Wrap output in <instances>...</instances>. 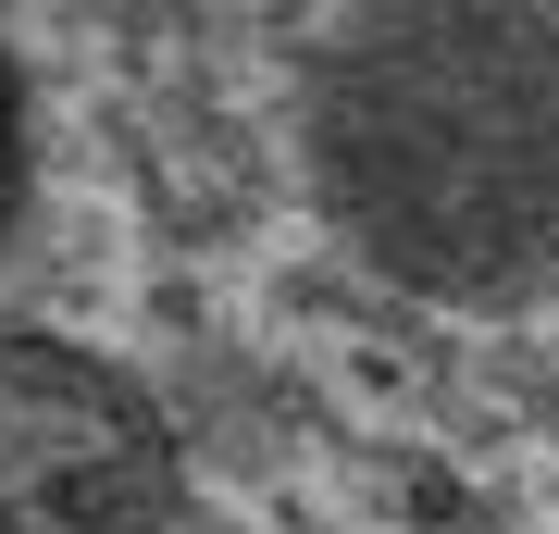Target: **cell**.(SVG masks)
Wrapping results in <instances>:
<instances>
[{"label": "cell", "instance_id": "1", "mask_svg": "<svg viewBox=\"0 0 559 534\" xmlns=\"http://www.w3.org/2000/svg\"><path fill=\"white\" fill-rule=\"evenodd\" d=\"M323 199L411 286H522L559 261V38L510 13H373L311 87Z\"/></svg>", "mask_w": 559, "mask_h": 534}, {"label": "cell", "instance_id": "2", "mask_svg": "<svg viewBox=\"0 0 559 534\" xmlns=\"http://www.w3.org/2000/svg\"><path fill=\"white\" fill-rule=\"evenodd\" d=\"M162 436L87 360L0 348V534H150Z\"/></svg>", "mask_w": 559, "mask_h": 534}, {"label": "cell", "instance_id": "3", "mask_svg": "<svg viewBox=\"0 0 559 534\" xmlns=\"http://www.w3.org/2000/svg\"><path fill=\"white\" fill-rule=\"evenodd\" d=\"M13 187H25V112H13V62H0V224H13Z\"/></svg>", "mask_w": 559, "mask_h": 534}]
</instances>
